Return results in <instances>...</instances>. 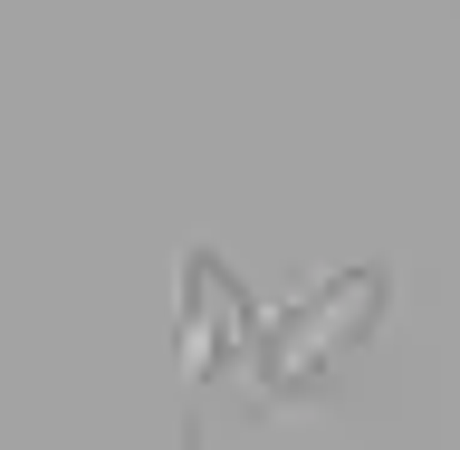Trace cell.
<instances>
[{
  "label": "cell",
  "mask_w": 460,
  "mask_h": 450,
  "mask_svg": "<svg viewBox=\"0 0 460 450\" xmlns=\"http://www.w3.org/2000/svg\"><path fill=\"white\" fill-rule=\"evenodd\" d=\"M384 316H394V269H374V259L336 269V278H307L297 297H279L259 316V384L269 393H316Z\"/></svg>",
  "instance_id": "obj_1"
},
{
  "label": "cell",
  "mask_w": 460,
  "mask_h": 450,
  "mask_svg": "<svg viewBox=\"0 0 460 450\" xmlns=\"http://www.w3.org/2000/svg\"><path fill=\"white\" fill-rule=\"evenodd\" d=\"M230 374H259V307L211 250H182V402H192L182 441H201V402Z\"/></svg>",
  "instance_id": "obj_2"
}]
</instances>
